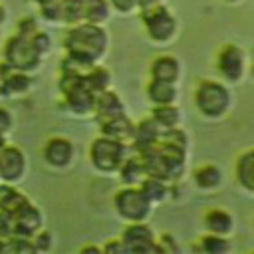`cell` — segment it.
<instances>
[{"instance_id":"cell-1","label":"cell","mask_w":254,"mask_h":254,"mask_svg":"<svg viewBox=\"0 0 254 254\" xmlns=\"http://www.w3.org/2000/svg\"><path fill=\"white\" fill-rule=\"evenodd\" d=\"M185 149L187 147L165 139V141L157 143L155 147L143 151L141 159H143L147 175L163 179V181H167L171 177H177L183 171V165H185Z\"/></svg>"},{"instance_id":"cell-2","label":"cell","mask_w":254,"mask_h":254,"mask_svg":"<svg viewBox=\"0 0 254 254\" xmlns=\"http://www.w3.org/2000/svg\"><path fill=\"white\" fill-rule=\"evenodd\" d=\"M107 46V36L97 24H83L73 28L65 36V48L69 56L77 58L79 62L91 65L105 50Z\"/></svg>"},{"instance_id":"cell-3","label":"cell","mask_w":254,"mask_h":254,"mask_svg":"<svg viewBox=\"0 0 254 254\" xmlns=\"http://www.w3.org/2000/svg\"><path fill=\"white\" fill-rule=\"evenodd\" d=\"M89 157L99 171H115L125 161V145L119 139L103 135L91 143Z\"/></svg>"},{"instance_id":"cell-4","label":"cell","mask_w":254,"mask_h":254,"mask_svg":"<svg viewBox=\"0 0 254 254\" xmlns=\"http://www.w3.org/2000/svg\"><path fill=\"white\" fill-rule=\"evenodd\" d=\"M194 101H196V107L204 115L218 117L226 111L230 97H228V91L224 85H220L216 81H202L194 91Z\"/></svg>"},{"instance_id":"cell-5","label":"cell","mask_w":254,"mask_h":254,"mask_svg":"<svg viewBox=\"0 0 254 254\" xmlns=\"http://www.w3.org/2000/svg\"><path fill=\"white\" fill-rule=\"evenodd\" d=\"M115 208L125 220L139 222L149 214L151 200L143 194L141 189L127 187V189H123L115 194Z\"/></svg>"},{"instance_id":"cell-6","label":"cell","mask_w":254,"mask_h":254,"mask_svg":"<svg viewBox=\"0 0 254 254\" xmlns=\"http://www.w3.org/2000/svg\"><path fill=\"white\" fill-rule=\"evenodd\" d=\"M143 22L149 36L157 42H165L175 34V18L165 6H153L143 12Z\"/></svg>"},{"instance_id":"cell-7","label":"cell","mask_w":254,"mask_h":254,"mask_svg":"<svg viewBox=\"0 0 254 254\" xmlns=\"http://www.w3.org/2000/svg\"><path fill=\"white\" fill-rule=\"evenodd\" d=\"M6 58L10 62V65L14 67H20V69H30L38 64V58H40V52L34 48L32 40H26L22 36H16L12 38L8 44H6Z\"/></svg>"},{"instance_id":"cell-8","label":"cell","mask_w":254,"mask_h":254,"mask_svg":"<svg viewBox=\"0 0 254 254\" xmlns=\"http://www.w3.org/2000/svg\"><path fill=\"white\" fill-rule=\"evenodd\" d=\"M127 252H153V250H163L161 246L155 244V238H153V232L147 224H143L141 220L135 222V224H129L125 230H123V236H121Z\"/></svg>"},{"instance_id":"cell-9","label":"cell","mask_w":254,"mask_h":254,"mask_svg":"<svg viewBox=\"0 0 254 254\" xmlns=\"http://www.w3.org/2000/svg\"><path fill=\"white\" fill-rule=\"evenodd\" d=\"M244 69V56L236 46H226L220 54H218V71L228 79V81H236L240 79Z\"/></svg>"},{"instance_id":"cell-10","label":"cell","mask_w":254,"mask_h":254,"mask_svg":"<svg viewBox=\"0 0 254 254\" xmlns=\"http://www.w3.org/2000/svg\"><path fill=\"white\" fill-rule=\"evenodd\" d=\"M95 111H97V119L101 123L125 115L123 113V103L117 97V93L107 91V89L101 91V93H97V97H95Z\"/></svg>"},{"instance_id":"cell-11","label":"cell","mask_w":254,"mask_h":254,"mask_svg":"<svg viewBox=\"0 0 254 254\" xmlns=\"http://www.w3.org/2000/svg\"><path fill=\"white\" fill-rule=\"evenodd\" d=\"M12 218H14V232L20 236H28L40 226V212L28 202L22 208H18L12 214Z\"/></svg>"},{"instance_id":"cell-12","label":"cell","mask_w":254,"mask_h":254,"mask_svg":"<svg viewBox=\"0 0 254 254\" xmlns=\"http://www.w3.org/2000/svg\"><path fill=\"white\" fill-rule=\"evenodd\" d=\"M24 171V157L18 149L8 147L0 153V175L6 181H14L22 175Z\"/></svg>"},{"instance_id":"cell-13","label":"cell","mask_w":254,"mask_h":254,"mask_svg":"<svg viewBox=\"0 0 254 254\" xmlns=\"http://www.w3.org/2000/svg\"><path fill=\"white\" fill-rule=\"evenodd\" d=\"M133 143L135 147L143 153L151 147H155L159 143V125L153 121V119H145L141 121L137 127H135V133H133Z\"/></svg>"},{"instance_id":"cell-14","label":"cell","mask_w":254,"mask_h":254,"mask_svg":"<svg viewBox=\"0 0 254 254\" xmlns=\"http://www.w3.org/2000/svg\"><path fill=\"white\" fill-rule=\"evenodd\" d=\"M71 153H73L71 143L65 141V139H52V141H48L46 151H44L48 163H52V165H56V167L67 165L69 159H71Z\"/></svg>"},{"instance_id":"cell-15","label":"cell","mask_w":254,"mask_h":254,"mask_svg":"<svg viewBox=\"0 0 254 254\" xmlns=\"http://www.w3.org/2000/svg\"><path fill=\"white\" fill-rule=\"evenodd\" d=\"M147 95L155 105H165V103H173L177 97V89L173 85V81H165V79H151V83L147 85Z\"/></svg>"},{"instance_id":"cell-16","label":"cell","mask_w":254,"mask_h":254,"mask_svg":"<svg viewBox=\"0 0 254 254\" xmlns=\"http://www.w3.org/2000/svg\"><path fill=\"white\" fill-rule=\"evenodd\" d=\"M101 133L107 135V137L125 141V139H133L135 127H133V123H131L125 115H121V117H117V119H111V121L101 123Z\"/></svg>"},{"instance_id":"cell-17","label":"cell","mask_w":254,"mask_h":254,"mask_svg":"<svg viewBox=\"0 0 254 254\" xmlns=\"http://www.w3.org/2000/svg\"><path fill=\"white\" fill-rule=\"evenodd\" d=\"M151 75L155 79H165V81H173L177 79L179 75V62L171 56H161L153 62L151 65Z\"/></svg>"},{"instance_id":"cell-18","label":"cell","mask_w":254,"mask_h":254,"mask_svg":"<svg viewBox=\"0 0 254 254\" xmlns=\"http://www.w3.org/2000/svg\"><path fill=\"white\" fill-rule=\"evenodd\" d=\"M236 177L242 187L254 190V149L246 151L236 163Z\"/></svg>"},{"instance_id":"cell-19","label":"cell","mask_w":254,"mask_h":254,"mask_svg":"<svg viewBox=\"0 0 254 254\" xmlns=\"http://www.w3.org/2000/svg\"><path fill=\"white\" fill-rule=\"evenodd\" d=\"M145 175H147V171H145V165H143L141 157H131V159L121 163V179H123V183H127V185L141 183L145 179Z\"/></svg>"},{"instance_id":"cell-20","label":"cell","mask_w":254,"mask_h":254,"mask_svg":"<svg viewBox=\"0 0 254 254\" xmlns=\"http://www.w3.org/2000/svg\"><path fill=\"white\" fill-rule=\"evenodd\" d=\"M204 224L210 232L214 234H226L230 228H232V216L226 212V210H220V208H214L210 210L206 216H204Z\"/></svg>"},{"instance_id":"cell-21","label":"cell","mask_w":254,"mask_h":254,"mask_svg":"<svg viewBox=\"0 0 254 254\" xmlns=\"http://www.w3.org/2000/svg\"><path fill=\"white\" fill-rule=\"evenodd\" d=\"M151 119L159 125V127H165V129H173L177 123H179V109L173 107L171 103H165V105H157L153 109V115Z\"/></svg>"},{"instance_id":"cell-22","label":"cell","mask_w":254,"mask_h":254,"mask_svg":"<svg viewBox=\"0 0 254 254\" xmlns=\"http://www.w3.org/2000/svg\"><path fill=\"white\" fill-rule=\"evenodd\" d=\"M220 179H222V175L214 165H204L194 171V183L200 189H214L220 185Z\"/></svg>"},{"instance_id":"cell-23","label":"cell","mask_w":254,"mask_h":254,"mask_svg":"<svg viewBox=\"0 0 254 254\" xmlns=\"http://www.w3.org/2000/svg\"><path fill=\"white\" fill-rule=\"evenodd\" d=\"M60 16L65 22H77L85 18V0H64L60 4Z\"/></svg>"},{"instance_id":"cell-24","label":"cell","mask_w":254,"mask_h":254,"mask_svg":"<svg viewBox=\"0 0 254 254\" xmlns=\"http://www.w3.org/2000/svg\"><path fill=\"white\" fill-rule=\"evenodd\" d=\"M26 202H28V200H26L20 192H16L14 189H8V187H2V189H0V206H2V210L14 214V212H16L18 208H22Z\"/></svg>"},{"instance_id":"cell-25","label":"cell","mask_w":254,"mask_h":254,"mask_svg":"<svg viewBox=\"0 0 254 254\" xmlns=\"http://www.w3.org/2000/svg\"><path fill=\"white\" fill-rule=\"evenodd\" d=\"M141 190L143 194L153 202V200H161L167 192V187H165V181L163 179H157V177H149L141 181Z\"/></svg>"},{"instance_id":"cell-26","label":"cell","mask_w":254,"mask_h":254,"mask_svg":"<svg viewBox=\"0 0 254 254\" xmlns=\"http://www.w3.org/2000/svg\"><path fill=\"white\" fill-rule=\"evenodd\" d=\"M83 77H85L87 85H89L95 93L105 91L107 85H109V73H107V69H103V67H91Z\"/></svg>"},{"instance_id":"cell-27","label":"cell","mask_w":254,"mask_h":254,"mask_svg":"<svg viewBox=\"0 0 254 254\" xmlns=\"http://www.w3.org/2000/svg\"><path fill=\"white\" fill-rule=\"evenodd\" d=\"M109 6L105 0H85V18L91 24H99L107 18Z\"/></svg>"},{"instance_id":"cell-28","label":"cell","mask_w":254,"mask_h":254,"mask_svg":"<svg viewBox=\"0 0 254 254\" xmlns=\"http://www.w3.org/2000/svg\"><path fill=\"white\" fill-rule=\"evenodd\" d=\"M200 248H202L204 252H208V254H222V252L228 250V244H226L224 238H220L218 234L212 232L210 236H204V238H202Z\"/></svg>"},{"instance_id":"cell-29","label":"cell","mask_w":254,"mask_h":254,"mask_svg":"<svg viewBox=\"0 0 254 254\" xmlns=\"http://www.w3.org/2000/svg\"><path fill=\"white\" fill-rule=\"evenodd\" d=\"M28 87V77L26 75H12L6 79V89H12V91H22Z\"/></svg>"},{"instance_id":"cell-30","label":"cell","mask_w":254,"mask_h":254,"mask_svg":"<svg viewBox=\"0 0 254 254\" xmlns=\"http://www.w3.org/2000/svg\"><path fill=\"white\" fill-rule=\"evenodd\" d=\"M32 44H34V48L42 54V52H46V50L50 48V38H48L46 34H36V36L32 38Z\"/></svg>"},{"instance_id":"cell-31","label":"cell","mask_w":254,"mask_h":254,"mask_svg":"<svg viewBox=\"0 0 254 254\" xmlns=\"http://www.w3.org/2000/svg\"><path fill=\"white\" fill-rule=\"evenodd\" d=\"M111 4H113L117 10L127 12V10H131V8L137 4V0H111Z\"/></svg>"},{"instance_id":"cell-32","label":"cell","mask_w":254,"mask_h":254,"mask_svg":"<svg viewBox=\"0 0 254 254\" xmlns=\"http://www.w3.org/2000/svg\"><path fill=\"white\" fill-rule=\"evenodd\" d=\"M48 246H50V234H48V232H42V234L38 236V240H36V248L46 250Z\"/></svg>"},{"instance_id":"cell-33","label":"cell","mask_w":254,"mask_h":254,"mask_svg":"<svg viewBox=\"0 0 254 254\" xmlns=\"http://www.w3.org/2000/svg\"><path fill=\"white\" fill-rule=\"evenodd\" d=\"M127 248H125V244H123V240L121 242H109L107 246H105V252H125Z\"/></svg>"},{"instance_id":"cell-34","label":"cell","mask_w":254,"mask_h":254,"mask_svg":"<svg viewBox=\"0 0 254 254\" xmlns=\"http://www.w3.org/2000/svg\"><path fill=\"white\" fill-rule=\"evenodd\" d=\"M8 127H10V115L4 109H0V133H4Z\"/></svg>"},{"instance_id":"cell-35","label":"cell","mask_w":254,"mask_h":254,"mask_svg":"<svg viewBox=\"0 0 254 254\" xmlns=\"http://www.w3.org/2000/svg\"><path fill=\"white\" fill-rule=\"evenodd\" d=\"M157 2H159V0H137V6H141L143 10H147V8L157 6Z\"/></svg>"},{"instance_id":"cell-36","label":"cell","mask_w":254,"mask_h":254,"mask_svg":"<svg viewBox=\"0 0 254 254\" xmlns=\"http://www.w3.org/2000/svg\"><path fill=\"white\" fill-rule=\"evenodd\" d=\"M83 252H97V248L95 246H87V248H83Z\"/></svg>"},{"instance_id":"cell-37","label":"cell","mask_w":254,"mask_h":254,"mask_svg":"<svg viewBox=\"0 0 254 254\" xmlns=\"http://www.w3.org/2000/svg\"><path fill=\"white\" fill-rule=\"evenodd\" d=\"M0 250H10V246L8 244H0Z\"/></svg>"},{"instance_id":"cell-38","label":"cell","mask_w":254,"mask_h":254,"mask_svg":"<svg viewBox=\"0 0 254 254\" xmlns=\"http://www.w3.org/2000/svg\"><path fill=\"white\" fill-rule=\"evenodd\" d=\"M36 2H40V4H48V2H52V0H36Z\"/></svg>"},{"instance_id":"cell-39","label":"cell","mask_w":254,"mask_h":254,"mask_svg":"<svg viewBox=\"0 0 254 254\" xmlns=\"http://www.w3.org/2000/svg\"><path fill=\"white\" fill-rule=\"evenodd\" d=\"M252 73H254V54H252Z\"/></svg>"},{"instance_id":"cell-40","label":"cell","mask_w":254,"mask_h":254,"mask_svg":"<svg viewBox=\"0 0 254 254\" xmlns=\"http://www.w3.org/2000/svg\"><path fill=\"white\" fill-rule=\"evenodd\" d=\"M2 14H4V12H2V8H0V20H2Z\"/></svg>"},{"instance_id":"cell-41","label":"cell","mask_w":254,"mask_h":254,"mask_svg":"<svg viewBox=\"0 0 254 254\" xmlns=\"http://www.w3.org/2000/svg\"><path fill=\"white\" fill-rule=\"evenodd\" d=\"M0 147H2V137H0Z\"/></svg>"},{"instance_id":"cell-42","label":"cell","mask_w":254,"mask_h":254,"mask_svg":"<svg viewBox=\"0 0 254 254\" xmlns=\"http://www.w3.org/2000/svg\"><path fill=\"white\" fill-rule=\"evenodd\" d=\"M230 2H234V0H230Z\"/></svg>"}]
</instances>
